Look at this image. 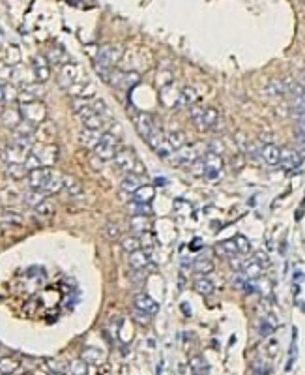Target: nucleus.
I'll use <instances>...</instances> for the list:
<instances>
[{"mask_svg":"<svg viewBox=\"0 0 305 375\" xmlns=\"http://www.w3.org/2000/svg\"><path fill=\"white\" fill-rule=\"evenodd\" d=\"M103 77L111 86L120 88V90H131L141 83V75L135 70H116L111 68L107 73H103Z\"/></svg>","mask_w":305,"mask_h":375,"instance_id":"1","label":"nucleus"},{"mask_svg":"<svg viewBox=\"0 0 305 375\" xmlns=\"http://www.w3.org/2000/svg\"><path fill=\"white\" fill-rule=\"evenodd\" d=\"M118 150V137L111 132L101 133V139L94 149V156L99 158V162H111Z\"/></svg>","mask_w":305,"mask_h":375,"instance_id":"2","label":"nucleus"},{"mask_svg":"<svg viewBox=\"0 0 305 375\" xmlns=\"http://www.w3.org/2000/svg\"><path fill=\"white\" fill-rule=\"evenodd\" d=\"M191 120L197 124L198 130H210L219 120V111L214 107H191Z\"/></svg>","mask_w":305,"mask_h":375,"instance_id":"3","label":"nucleus"},{"mask_svg":"<svg viewBox=\"0 0 305 375\" xmlns=\"http://www.w3.org/2000/svg\"><path fill=\"white\" fill-rule=\"evenodd\" d=\"M115 165L120 169V171L124 173H137L139 175H143V169H141V164H139L137 156H135V152L131 149H118L115 154Z\"/></svg>","mask_w":305,"mask_h":375,"instance_id":"4","label":"nucleus"},{"mask_svg":"<svg viewBox=\"0 0 305 375\" xmlns=\"http://www.w3.org/2000/svg\"><path fill=\"white\" fill-rule=\"evenodd\" d=\"M122 58V49L118 45H103L98 51V70L107 73L115 64L120 62Z\"/></svg>","mask_w":305,"mask_h":375,"instance_id":"5","label":"nucleus"},{"mask_svg":"<svg viewBox=\"0 0 305 375\" xmlns=\"http://www.w3.org/2000/svg\"><path fill=\"white\" fill-rule=\"evenodd\" d=\"M19 111H21V117H23V120H26V122H30V124H34V126L41 124V122L47 118V107L39 102V100L21 103Z\"/></svg>","mask_w":305,"mask_h":375,"instance_id":"6","label":"nucleus"},{"mask_svg":"<svg viewBox=\"0 0 305 375\" xmlns=\"http://www.w3.org/2000/svg\"><path fill=\"white\" fill-rule=\"evenodd\" d=\"M200 160H202V165H204V177H206L208 180L221 179V173H223L221 154H215V152H210V150H208Z\"/></svg>","mask_w":305,"mask_h":375,"instance_id":"7","label":"nucleus"},{"mask_svg":"<svg viewBox=\"0 0 305 375\" xmlns=\"http://www.w3.org/2000/svg\"><path fill=\"white\" fill-rule=\"evenodd\" d=\"M197 160H198V150L193 145H183L182 149L174 150L170 154V162L174 165H178V167H189Z\"/></svg>","mask_w":305,"mask_h":375,"instance_id":"8","label":"nucleus"},{"mask_svg":"<svg viewBox=\"0 0 305 375\" xmlns=\"http://www.w3.org/2000/svg\"><path fill=\"white\" fill-rule=\"evenodd\" d=\"M77 115H79V118H81V122H83L84 128H88V130L101 132V128L105 126V120L99 117L96 111L92 109V103L90 105H86V107H83Z\"/></svg>","mask_w":305,"mask_h":375,"instance_id":"9","label":"nucleus"},{"mask_svg":"<svg viewBox=\"0 0 305 375\" xmlns=\"http://www.w3.org/2000/svg\"><path fill=\"white\" fill-rule=\"evenodd\" d=\"M133 122H135V128H137L139 135L145 137V139H148V137L157 130L153 118L150 117L148 113H135V115H133Z\"/></svg>","mask_w":305,"mask_h":375,"instance_id":"10","label":"nucleus"},{"mask_svg":"<svg viewBox=\"0 0 305 375\" xmlns=\"http://www.w3.org/2000/svg\"><path fill=\"white\" fill-rule=\"evenodd\" d=\"M53 169L51 167H36V169H30L28 171V184H30V189H41L45 188L47 180L51 177Z\"/></svg>","mask_w":305,"mask_h":375,"instance_id":"11","label":"nucleus"},{"mask_svg":"<svg viewBox=\"0 0 305 375\" xmlns=\"http://www.w3.org/2000/svg\"><path fill=\"white\" fill-rule=\"evenodd\" d=\"M28 154H30V150L24 149V147H19L17 143H9L8 147L4 149V160L8 164H24Z\"/></svg>","mask_w":305,"mask_h":375,"instance_id":"12","label":"nucleus"},{"mask_svg":"<svg viewBox=\"0 0 305 375\" xmlns=\"http://www.w3.org/2000/svg\"><path fill=\"white\" fill-rule=\"evenodd\" d=\"M133 304H135L137 310L148 313V315H155V313L159 312V304L150 295H146V293H137L135 298H133Z\"/></svg>","mask_w":305,"mask_h":375,"instance_id":"13","label":"nucleus"},{"mask_svg":"<svg viewBox=\"0 0 305 375\" xmlns=\"http://www.w3.org/2000/svg\"><path fill=\"white\" fill-rule=\"evenodd\" d=\"M79 77H81V70H79V66H75V64H66L60 70V85L66 90H69L73 85H77Z\"/></svg>","mask_w":305,"mask_h":375,"instance_id":"14","label":"nucleus"},{"mask_svg":"<svg viewBox=\"0 0 305 375\" xmlns=\"http://www.w3.org/2000/svg\"><path fill=\"white\" fill-rule=\"evenodd\" d=\"M260 158H262V162L266 165L275 167L281 162V149L277 145H274V143H266L264 147H260Z\"/></svg>","mask_w":305,"mask_h":375,"instance_id":"15","label":"nucleus"},{"mask_svg":"<svg viewBox=\"0 0 305 375\" xmlns=\"http://www.w3.org/2000/svg\"><path fill=\"white\" fill-rule=\"evenodd\" d=\"M128 265H130L131 270L135 272H143L145 268L150 266V255L146 253L145 250H137L128 255Z\"/></svg>","mask_w":305,"mask_h":375,"instance_id":"16","label":"nucleus"},{"mask_svg":"<svg viewBox=\"0 0 305 375\" xmlns=\"http://www.w3.org/2000/svg\"><path fill=\"white\" fill-rule=\"evenodd\" d=\"M143 184H146V180H145V177H143V175H139V173H128V175L124 177L120 188H122L124 193H130V195H133V193H135V191H137Z\"/></svg>","mask_w":305,"mask_h":375,"instance_id":"17","label":"nucleus"},{"mask_svg":"<svg viewBox=\"0 0 305 375\" xmlns=\"http://www.w3.org/2000/svg\"><path fill=\"white\" fill-rule=\"evenodd\" d=\"M302 164V154L294 149H281V162L279 165H283L285 169H296L298 165Z\"/></svg>","mask_w":305,"mask_h":375,"instance_id":"18","label":"nucleus"},{"mask_svg":"<svg viewBox=\"0 0 305 375\" xmlns=\"http://www.w3.org/2000/svg\"><path fill=\"white\" fill-rule=\"evenodd\" d=\"M34 154L39 158L41 167H51V165L58 160V149H56L54 145H47V147H43V149L38 150V152H34Z\"/></svg>","mask_w":305,"mask_h":375,"instance_id":"19","label":"nucleus"},{"mask_svg":"<svg viewBox=\"0 0 305 375\" xmlns=\"http://www.w3.org/2000/svg\"><path fill=\"white\" fill-rule=\"evenodd\" d=\"M198 100V92L197 88H193V86H183L182 90H180V94H178V107H193L195 103H197Z\"/></svg>","mask_w":305,"mask_h":375,"instance_id":"20","label":"nucleus"},{"mask_svg":"<svg viewBox=\"0 0 305 375\" xmlns=\"http://www.w3.org/2000/svg\"><path fill=\"white\" fill-rule=\"evenodd\" d=\"M34 77L38 79L39 83H45L51 77V68L43 56H36L34 58Z\"/></svg>","mask_w":305,"mask_h":375,"instance_id":"21","label":"nucleus"},{"mask_svg":"<svg viewBox=\"0 0 305 375\" xmlns=\"http://www.w3.org/2000/svg\"><path fill=\"white\" fill-rule=\"evenodd\" d=\"M99 139H101V132H96V130L83 128V132L79 133V141H81V145H83L84 149L94 150L96 149V145L99 143Z\"/></svg>","mask_w":305,"mask_h":375,"instance_id":"22","label":"nucleus"},{"mask_svg":"<svg viewBox=\"0 0 305 375\" xmlns=\"http://www.w3.org/2000/svg\"><path fill=\"white\" fill-rule=\"evenodd\" d=\"M62 189H64V175H60L58 171H53L49 180H47L45 188H43V191L47 195H54V193H58Z\"/></svg>","mask_w":305,"mask_h":375,"instance_id":"23","label":"nucleus"},{"mask_svg":"<svg viewBox=\"0 0 305 375\" xmlns=\"http://www.w3.org/2000/svg\"><path fill=\"white\" fill-rule=\"evenodd\" d=\"M165 141H167L168 149L172 150V152L178 149H182L183 145H187V143H185V133L180 132V130H168V132L165 133Z\"/></svg>","mask_w":305,"mask_h":375,"instance_id":"24","label":"nucleus"},{"mask_svg":"<svg viewBox=\"0 0 305 375\" xmlns=\"http://www.w3.org/2000/svg\"><path fill=\"white\" fill-rule=\"evenodd\" d=\"M130 229L135 234H141V236L145 233H150V219H148V216H131Z\"/></svg>","mask_w":305,"mask_h":375,"instance_id":"25","label":"nucleus"},{"mask_svg":"<svg viewBox=\"0 0 305 375\" xmlns=\"http://www.w3.org/2000/svg\"><path fill=\"white\" fill-rule=\"evenodd\" d=\"M153 197H155V188H153L152 184H143V186L139 188L137 191L133 193V199H135L137 203L150 204V201H152Z\"/></svg>","mask_w":305,"mask_h":375,"instance_id":"26","label":"nucleus"},{"mask_svg":"<svg viewBox=\"0 0 305 375\" xmlns=\"http://www.w3.org/2000/svg\"><path fill=\"white\" fill-rule=\"evenodd\" d=\"M178 90H174V83H170L167 86H161V102L167 107H174L178 103Z\"/></svg>","mask_w":305,"mask_h":375,"instance_id":"27","label":"nucleus"},{"mask_svg":"<svg viewBox=\"0 0 305 375\" xmlns=\"http://www.w3.org/2000/svg\"><path fill=\"white\" fill-rule=\"evenodd\" d=\"M189 368H191V374H193V375H208V374H210L208 362L204 360V357H200V355L191 357Z\"/></svg>","mask_w":305,"mask_h":375,"instance_id":"28","label":"nucleus"},{"mask_svg":"<svg viewBox=\"0 0 305 375\" xmlns=\"http://www.w3.org/2000/svg\"><path fill=\"white\" fill-rule=\"evenodd\" d=\"M262 266L255 261V259H251V261H247V263H244V268H242V274H244L245 278L247 280H251V281H255V280H259L260 278V274H262Z\"/></svg>","mask_w":305,"mask_h":375,"instance_id":"29","label":"nucleus"},{"mask_svg":"<svg viewBox=\"0 0 305 375\" xmlns=\"http://www.w3.org/2000/svg\"><path fill=\"white\" fill-rule=\"evenodd\" d=\"M195 291H197L198 295L208 297V295H212V293L215 291L214 281L210 280V278H206V276H200V278L195 280Z\"/></svg>","mask_w":305,"mask_h":375,"instance_id":"30","label":"nucleus"},{"mask_svg":"<svg viewBox=\"0 0 305 375\" xmlns=\"http://www.w3.org/2000/svg\"><path fill=\"white\" fill-rule=\"evenodd\" d=\"M215 251L225 259H230V257H234V255H238L234 238H232V240H223V242H219L217 246H215Z\"/></svg>","mask_w":305,"mask_h":375,"instance_id":"31","label":"nucleus"},{"mask_svg":"<svg viewBox=\"0 0 305 375\" xmlns=\"http://www.w3.org/2000/svg\"><path fill=\"white\" fill-rule=\"evenodd\" d=\"M193 268H195V272L200 274V276H206V274L214 272V261L210 257H197Z\"/></svg>","mask_w":305,"mask_h":375,"instance_id":"32","label":"nucleus"},{"mask_svg":"<svg viewBox=\"0 0 305 375\" xmlns=\"http://www.w3.org/2000/svg\"><path fill=\"white\" fill-rule=\"evenodd\" d=\"M264 94L270 96V98H281L287 94V85L283 81H272L268 83V86L264 88Z\"/></svg>","mask_w":305,"mask_h":375,"instance_id":"33","label":"nucleus"},{"mask_svg":"<svg viewBox=\"0 0 305 375\" xmlns=\"http://www.w3.org/2000/svg\"><path fill=\"white\" fill-rule=\"evenodd\" d=\"M21 120H23V117H21V111L9 109V111H6V113L2 115V122H4V126H6V128H11V130H15L17 126L21 124Z\"/></svg>","mask_w":305,"mask_h":375,"instance_id":"34","label":"nucleus"},{"mask_svg":"<svg viewBox=\"0 0 305 375\" xmlns=\"http://www.w3.org/2000/svg\"><path fill=\"white\" fill-rule=\"evenodd\" d=\"M64 189L68 191L69 197H79L81 193H83L81 182H79L77 179H73V177H64Z\"/></svg>","mask_w":305,"mask_h":375,"instance_id":"35","label":"nucleus"},{"mask_svg":"<svg viewBox=\"0 0 305 375\" xmlns=\"http://www.w3.org/2000/svg\"><path fill=\"white\" fill-rule=\"evenodd\" d=\"M47 193L45 191H41V189H30L26 195H24V203L28 204V206H32V208H36L41 201H45L47 199Z\"/></svg>","mask_w":305,"mask_h":375,"instance_id":"36","label":"nucleus"},{"mask_svg":"<svg viewBox=\"0 0 305 375\" xmlns=\"http://www.w3.org/2000/svg\"><path fill=\"white\" fill-rule=\"evenodd\" d=\"M122 250L130 255V253H133V251L141 250V238L139 236H135V234H131V236H124L122 238Z\"/></svg>","mask_w":305,"mask_h":375,"instance_id":"37","label":"nucleus"},{"mask_svg":"<svg viewBox=\"0 0 305 375\" xmlns=\"http://www.w3.org/2000/svg\"><path fill=\"white\" fill-rule=\"evenodd\" d=\"M17 368H19V362H17L15 359H11V357H4V359H0V374L4 375H11L17 372Z\"/></svg>","mask_w":305,"mask_h":375,"instance_id":"38","label":"nucleus"},{"mask_svg":"<svg viewBox=\"0 0 305 375\" xmlns=\"http://www.w3.org/2000/svg\"><path fill=\"white\" fill-rule=\"evenodd\" d=\"M83 360L88 364H99V362H103V353L99 351V349H94V347H88V349H84L83 351Z\"/></svg>","mask_w":305,"mask_h":375,"instance_id":"39","label":"nucleus"},{"mask_svg":"<svg viewBox=\"0 0 305 375\" xmlns=\"http://www.w3.org/2000/svg\"><path fill=\"white\" fill-rule=\"evenodd\" d=\"M36 210V214H38L39 218H53L54 216V204L49 201V199H45V201H41V203L34 208Z\"/></svg>","mask_w":305,"mask_h":375,"instance_id":"40","label":"nucleus"},{"mask_svg":"<svg viewBox=\"0 0 305 375\" xmlns=\"http://www.w3.org/2000/svg\"><path fill=\"white\" fill-rule=\"evenodd\" d=\"M234 244H236V250L240 255H249L251 253V242L247 240V236H244V234H236L234 236Z\"/></svg>","mask_w":305,"mask_h":375,"instance_id":"41","label":"nucleus"},{"mask_svg":"<svg viewBox=\"0 0 305 375\" xmlns=\"http://www.w3.org/2000/svg\"><path fill=\"white\" fill-rule=\"evenodd\" d=\"M69 374L71 375H88V364L83 359H75L69 362Z\"/></svg>","mask_w":305,"mask_h":375,"instance_id":"42","label":"nucleus"},{"mask_svg":"<svg viewBox=\"0 0 305 375\" xmlns=\"http://www.w3.org/2000/svg\"><path fill=\"white\" fill-rule=\"evenodd\" d=\"M8 175L11 179H24V175H28V169L24 164H8Z\"/></svg>","mask_w":305,"mask_h":375,"instance_id":"43","label":"nucleus"},{"mask_svg":"<svg viewBox=\"0 0 305 375\" xmlns=\"http://www.w3.org/2000/svg\"><path fill=\"white\" fill-rule=\"evenodd\" d=\"M130 212L133 214V216H150L152 214V208H150V204L148 203H131L130 204Z\"/></svg>","mask_w":305,"mask_h":375,"instance_id":"44","label":"nucleus"},{"mask_svg":"<svg viewBox=\"0 0 305 375\" xmlns=\"http://www.w3.org/2000/svg\"><path fill=\"white\" fill-rule=\"evenodd\" d=\"M2 221H4V223H9V225H21V223H23L21 214H17V212H4V214H2Z\"/></svg>","mask_w":305,"mask_h":375,"instance_id":"45","label":"nucleus"},{"mask_svg":"<svg viewBox=\"0 0 305 375\" xmlns=\"http://www.w3.org/2000/svg\"><path fill=\"white\" fill-rule=\"evenodd\" d=\"M105 236H107L109 240H116V238H120V225L118 223H107L105 225Z\"/></svg>","mask_w":305,"mask_h":375,"instance_id":"46","label":"nucleus"},{"mask_svg":"<svg viewBox=\"0 0 305 375\" xmlns=\"http://www.w3.org/2000/svg\"><path fill=\"white\" fill-rule=\"evenodd\" d=\"M259 332H260V334H262V336H264V338H266V336H270V334L274 332V323L270 325V323H268L266 319H264V321H260Z\"/></svg>","mask_w":305,"mask_h":375,"instance_id":"47","label":"nucleus"},{"mask_svg":"<svg viewBox=\"0 0 305 375\" xmlns=\"http://www.w3.org/2000/svg\"><path fill=\"white\" fill-rule=\"evenodd\" d=\"M150 317H152V315H148V313L141 312V310H137V308L133 310V319H135V321H139L141 325H146V323L150 321Z\"/></svg>","mask_w":305,"mask_h":375,"instance_id":"48","label":"nucleus"},{"mask_svg":"<svg viewBox=\"0 0 305 375\" xmlns=\"http://www.w3.org/2000/svg\"><path fill=\"white\" fill-rule=\"evenodd\" d=\"M229 265H230V268H232L234 272H242V268H244V261L238 257V255H234V257L229 259Z\"/></svg>","mask_w":305,"mask_h":375,"instance_id":"49","label":"nucleus"},{"mask_svg":"<svg viewBox=\"0 0 305 375\" xmlns=\"http://www.w3.org/2000/svg\"><path fill=\"white\" fill-rule=\"evenodd\" d=\"M253 259H255V261H257V263H259V265L262 266V268H266V266L270 265V257H268L264 251H257V253H255V257H253Z\"/></svg>","mask_w":305,"mask_h":375,"instance_id":"50","label":"nucleus"},{"mask_svg":"<svg viewBox=\"0 0 305 375\" xmlns=\"http://www.w3.org/2000/svg\"><path fill=\"white\" fill-rule=\"evenodd\" d=\"M189 167H191V173H193V175H197V177L198 175H204V165H202V160H200V158H198L197 162H193Z\"/></svg>","mask_w":305,"mask_h":375,"instance_id":"51","label":"nucleus"},{"mask_svg":"<svg viewBox=\"0 0 305 375\" xmlns=\"http://www.w3.org/2000/svg\"><path fill=\"white\" fill-rule=\"evenodd\" d=\"M298 133L305 135V115H302V117H300V122H298Z\"/></svg>","mask_w":305,"mask_h":375,"instance_id":"52","label":"nucleus"},{"mask_svg":"<svg viewBox=\"0 0 305 375\" xmlns=\"http://www.w3.org/2000/svg\"><path fill=\"white\" fill-rule=\"evenodd\" d=\"M6 102V83H0V103Z\"/></svg>","mask_w":305,"mask_h":375,"instance_id":"53","label":"nucleus"},{"mask_svg":"<svg viewBox=\"0 0 305 375\" xmlns=\"http://www.w3.org/2000/svg\"><path fill=\"white\" fill-rule=\"evenodd\" d=\"M182 308H183V313H187V315H191V310H189V304H187V302H183Z\"/></svg>","mask_w":305,"mask_h":375,"instance_id":"54","label":"nucleus"},{"mask_svg":"<svg viewBox=\"0 0 305 375\" xmlns=\"http://www.w3.org/2000/svg\"><path fill=\"white\" fill-rule=\"evenodd\" d=\"M51 375H66V374L60 372V370H54V372H51Z\"/></svg>","mask_w":305,"mask_h":375,"instance_id":"55","label":"nucleus"},{"mask_svg":"<svg viewBox=\"0 0 305 375\" xmlns=\"http://www.w3.org/2000/svg\"><path fill=\"white\" fill-rule=\"evenodd\" d=\"M0 160H4V150L0 149Z\"/></svg>","mask_w":305,"mask_h":375,"instance_id":"56","label":"nucleus"},{"mask_svg":"<svg viewBox=\"0 0 305 375\" xmlns=\"http://www.w3.org/2000/svg\"><path fill=\"white\" fill-rule=\"evenodd\" d=\"M24 375H30V374H24Z\"/></svg>","mask_w":305,"mask_h":375,"instance_id":"57","label":"nucleus"}]
</instances>
